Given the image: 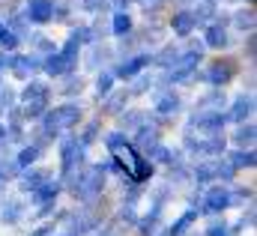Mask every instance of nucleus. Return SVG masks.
<instances>
[{
	"label": "nucleus",
	"instance_id": "nucleus-22",
	"mask_svg": "<svg viewBox=\"0 0 257 236\" xmlns=\"http://www.w3.org/2000/svg\"><path fill=\"white\" fill-rule=\"evenodd\" d=\"M45 182V174H39V171H30L27 179H24V188H36V185H42Z\"/></svg>",
	"mask_w": 257,
	"mask_h": 236
},
{
	"label": "nucleus",
	"instance_id": "nucleus-29",
	"mask_svg": "<svg viewBox=\"0 0 257 236\" xmlns=\"http://www.w3.org/2000/svg\"><path fill=\"white\" fill-rule=\"evenodd\" d=\"M123 102H126V93L114 96V99H111V105H108V111H120V108H123Z\"/></svg>",
	"mask_w": 257,
	"mask_h": 236
},
{
	"label": "nucleus",
	"instance_id": "nucleus-2",
	"mask_svg": "<svg viewBox=\"0 0 257 236\" xmlns=\"http://www.w3.org/2000/svg\"><path fill=\"white\" fill-rule=\"evenodd\" d=\"M81 117V111H78V105H60L54 114H48L45 117V129L48 132H60V129H69V126H75Z\"/></svg>",
	"mask_w": 257,
	"mask_h": 236
},
{
	"label": "nucleus",
	"instance_id": "nucleus-32",
	"mask_svg": "<svg viewBox=\"0 0 257 236\" xmlns=\"http://www.w3.org/2000/svg\"><path fill=\"white\" fill-rule=\"evenodd\" d=\"M0 135H3V126H0Z\"/></svg>",
	"mask_w": 257,
	"mask_h": 236
},
{
	"label": "nucleus",
	"instance_id": "nucleus-19",
	"mask_svg": "<svg viewBox=\"0 0 257 236\" xmlns=\"http://www.w3.org/2000/svg\"><path fill=\"white\" fill-rule=\"evenodd\" d=\"M192 221H194V212H186V215H183V218H180V221H177V224L171 227V236H180V233H186Z\"/></svg>",
	"mask_w": 257,
	"mask_h": 236
},
{
	"label": "nucleus",
	"instance_id": "nucleus-9",
	"mask_svg": "<svg viewBox=\"0 0 257 236\" xmlns=\"http://www.w3.org/2000/svg\"><path fill=\"white\" fill-rule=\"evenodd\" d=\"M194 27V15L192 12H177L174 15V33H180V36H189Z\"/></svg>",
	"mask_w": 257,
	"mask_h": 236
},
{
	"label": "nucleus",
	"instance_id": "nucleus-18",
	"mask_svg": "<svg viewBox=\"0 0 257 236\" xmlns=\"http://www.w3.org/2000/svg\"><path fill=\"white\" fill-rule=\"evenodd\" d=\"M251 165H254V153H251V150H248V153L242 150V153L233 156V168H251Z\"/></svg>",
	"mask_w": 257,
	"mask_h": 236
},
{
	"label": "nucleus",
	"instance_id": "nucleus-24",
	"mask_svg": "<svg viewBox=\"0 0 257 236\" xmlns=\"http://www.w3.org/2000/svg\"><path fill=\"white\" fill-rule=\"evenodd\" d=\"M150 144H156V132H147V129H144V132H141V138H138V147H141V150H147Z\"/></svg>",
	"mask_w": 257,
	"mask_h": 236
},
{
	"label": "nucleus",
	"instance_id": "nucleus-16",
	"mask_svg": "<svg viewBox=\"0 0 257 236\" xmlns=\"http://www.w3.org/2000/svg\"><path fill=\"white\" fill-rule=\"evenodd\" d=\"M194 15V24H203V21H209L212 15H215V3L212 0H206L203 6H197V12H192Z\"/></svg>",
	"mask_w": 257,
	"mask_h": 236
},
{
	"label": "nucleus",
	"instance_id": "nucleus-31",
	"mask_svg": "<svg viewBox=\"0 0 257 236\" xmlns=\"http://www.w3.org/2000/svg\"><path fill=\"white\" fill-rule=\"evenodd\" d=\"M206 236H227V227H224V224H212Z\"/></svg>",
	"mask_w": 257,
	"mask_h": 236
},
{
	"label": "nucleus",
	"instance_id": "nucleus-15",
	"mask_svg": "<svg viewBox=\"0 0 257 236\" xmlns=\"http://www.w3.org/2000/svg\"><path fill=\"white\" fill-rule=\"evenodd\" d=\"M156 108H159L162 114H174V111L180 108V99H177V96H171V93H162V96H159V105H156Z\"/></svg>",
	"mask_w": 257,
	"mask_h": 236
},
{
	"label": "nucleus",
	"instance_id": "nucleus-10",
	"mask_svg": "<svg viewBox=\"0 0 257 236\" xmlns=\"http://www.w3.org/2000/svg\"><path fill=\"white\" fill-rule=\"evenodd\" d=\"M206 45L224 48V45H227V30H224L221 24H212V27H209V36H206Z\"/></svg>",
	"mask_w": 257,
	"mask_h": 236
},
{
	"label": "nucleus",
	"instance_id": "nucleus-12",
	"mask_svg": "<svg viewBox=\"0 0 257 236\" xmlns=\"http://www.w3.org/2000/svg\"><path fill=\"white\" fill-rule=\"evenodd\" d=\"M248 114H251V99H248V96H239V99H236V108L230 111V120L242 123V120L248 117Z\"/></svg>",
	"mask_w": 257,
	"mask_h": 236
},
{
	"label": "nucleus",
	"instance_id": "nucleus-26",
	"mask_svg": "<svg viewBox=\"0 0 257 236\" xmlns=\"http://www.w3.org/2000/svg\"><path fill=\"white\" fill-rule=\"evenodd\" d=\"M36 156H39V153H36V147H27V150L21 153V159H18V162H21V165H30Z\"/></svg>",
	"mask_w": 257,
	"mask_h": 236
},
{
	"label": "nucleus",
	"instance_id": "nucleus-3",
	"mask_svg": "<svg viewBox=\"0 0 257 236\" xmlns=\"http://www.w3.org/2000/svg\"><path fill=\"white\" fill-rule=\"evenodd\" d=\"M27 18H30V21H39V24L51 21V18H54V3H51V0H30Z\"/></svg>",
	"mask_w": 257,
	"mask_h": 236
},
{
	"label": "nucleus",
	"instance_id": "nucleus-4",
	"mask_svg": "<svg viewBox=\"0 0 257 236\" xmlns=\"http://www.w3.org/2000/svg\"><path fill=\"white\" fill-rule=\"evenodd\" d=\"M194 177L200 179V182H206V179H227L230 177V168H224V165H218V162H209V165H197V171H194Z\"/></svg>",
	"mask_w": 257,
	"mask_h": 236
},
{
	"label": "nucleus",
	"instance_id": "nucleus-13",
	"mask_svg": "<svg viewBox=\"0 0 257 236\" xmlns=\"http://www.w3.org/2000/svg\"><path fill=\"white\" fill-rule=\"evenodd\" d=\"M147 63H150V57H147V54H144V57L128 60V63H123V66H120V75H123V78H132V75H135V72H141Z\"/></svg>",
	"mask_w": 257,
	"mask_h": 236
},
{
	"label": "nucleus",
	"instance_id": "nucleus-5",
	"mask_svg": "<svg viewBox=\"0 0 257 236\" xmlns=\"http://www.w3.org/2000/svg\"><path fill=\"white\" fill-rule=\"evenodd\" d=\"M233 75V63H215L209 72H206V81L209 84H227Z\"/></svg>",
	"mask_w": 257,
	"mask_h": 236
},
{
	"label": "nucleus",
	"instance_id": "nucleus-20",
	"mask_svg": "<svg viewBox=\"0 0 257 236\" xmlns=\"http://www.w3.org/2000/svg\"><path fill=\"white\" fill-rule=\"evenodd\" d=\"M135 179H147L150 174H153V168H150V162H144V159H135Z\"/></svg>",
	"mask_w": 257,
	"mask_h": 236
},
{
	"label": "nucleus",
	"instance_id": "nucleus-8",
	"mask_svg": "<svg viewBox=\"0 0 257 236\" xmlns=\"http://www.w3.org/2000/svg\"><path fill=\"white\" fill-rule=\"evenodd\" d=\"M72 63H75V60H72V57H66L63 51H60V54H51V60L45 63V69H48L51 75H66V72L72 69Z\"/></svg>",
	"mask_w": 257,
	"mask_h": 236
},
{
	"label": "nucleus",
	"instance_id": "nucleus-7",
	"mask_svg": "<svg viewBox=\"0 0 257 236\" xmlns=\"http://www.w3.org/2000/svg\"><path fill=\"white\" fill-rule=\"evenodd\" d=\"M227 203H230V191H227V188H212V191L206 194V209H212V212H215V209H224Z\"/></svg>",
	"mask_w": 257,
	"mask_h": 236
},
{
	"label": "nucleus",
	"instance_id": "nucleus-1",
	"mask_svg": "<svg viewBox=\"0 0 257 236\" xmlns=\"http://www.w3.org/2000/svg\"><path fill=\"white\" fill-rule=\"evenodd\" d=\"M48 105V87L39 81H30V87L24 90V114L27 117H39Z\"/></svg>",
	"mask_w": 257,
	"mask_h": 236
},
{
	"label": "nucleus",
	"instance_id": "nucleus-23",
	"mask_svg": "<svg viewBox=\"0 0 257 236\" xmlns=\"http://www.w3.org/2000/svg\"><path fill=\"white\" fill-rule=\"evenodd\" d=\"M251 141H254V129L251 126H245V129L236 132V144H251Z\"/></svg>",
	"mask_w": 257,
	"mask_h": 236
},
{
	"label": "nucleus",
	"instance_id": "nucleus-21",
	"mask_svg": "<svg viewBox=\"0 0 257 236\" xmlns=\"http://www.w3.org/2000/svg\"><path fill=\"white\" fill-rule=\"evenodd\" d=\"M15 42H18V36H15L12 30L0 27V45H3V48H15Z\"/></svg>",
	"mask_w": 257,
	"mask_h": 236
},
{
	"label": "nucleus",
	"instance_id": "nucleus-25",
	"mask_svg": "<svg viewBox=\"0 0 257 236\" xmlns=\"http://www.w3.org/2000/svg\"><path fill=\"white\" fill-rule=\"evenodd\" d=\"M236 24L251 30V24H254V12H239V15H236Z\"/></svg>",
	"mask_w": 257,
	"mask_h": 236
},
{
	"label": "nucleus",
	"instance_id": "nucleus-28",
	"mask_svg": "<svg viewBox=\"0 0 257 236\" xmlns=\"http://www.w3.org/2000/svg\"><path fill=\"white\" fill-rule=\"evenodd\" d=\"M96 90H99V93H108V90H111V75H102L99 84H96Z\"/></svg>",
	"mask_w": 257,
	"mask_h": 236
},
{
	"label": "nucleus",
	"instance_id": "nucleus-6",
	"mask_svg": "<svg viewBox=\"0 0 257 236\" xmlns=\"http://www.w3.org/2000/svg\"><path fill=\"white\" fill-rule=\"evenodd\" d=\"M81 150H84V144H78V141H66L63 144V171H72L75 162H81Z\"/></svg>",
	"mask_w": 257,
	"mask_h": 236
},
{
	"label": "nucleus",
	"instance_id": "nucleus-11",
	"mask_svg": "<svg viewBox=\"0 0 257 236\" xmlns=\"http://www.w3.org/2000/svg\"><path fill=\"white\" fill-rule=\"evenodd\" d=\"M39 66V60H33V57H18V60H12V69H15V75L18 78H27L33 69Z\"/></svg>",
	"mask_w": 257,
	"mask_h": 236
},
{
	"label": "nucleus",
	"instance_id": "nucleus-30",
	"mask_svg": "<svg viewBox=\"0 0 257 236\" xmlns=\"http://www.w3.org/2000/svg\"><path fill=\"white\" fill-rule=\"evenodd\" d=\"M108 147H111V150H120V147H123V135H111V138H108Z\"/></svg>",
	"mask_w": 257,
	"mask_h": 236
},
{
	"label": "nucleus",
	"instance_id": "nucleus-14",
	"mask_svg": "<svg viewBox=\"0 0 257 236\" xmlns=\"http://www.w3.org/2000/svg\"><path fill=\"white\" fill-rule=\"evenodd\" d=\"M33 191H36V203H48V200H51V197L57 194V185L45 179V182H42V185H36Z\"/></svg>",
	"mask_w": 257,
	"mask_h": 236
},
{
	"label": "nucleus",
	"instance_id": "nucleus-17",
	"mask_svg": "<svg viewBox=\"0 0 257 236\" xmlns=\"http://www.w3.org/2000/svg\"><path fill=\"white\" fill-rule=\"evenodd\" d=\"M128 30H132V18H128L126 12H117L114 15V33L117 36H126Z\"/></svg>",
	"mask_w": 257,
	"mask_h": 236
},
{
	"label": "nucleus",
	"instance_id": "nucleus-27",
	"mask_svg": "<svg viewBox=\"0 0 257 236\" xmlns=\"http://www.w3.org/2000/svg\"><path fill=\"white\" fill-rule=\"evenodd\" d=\"M18 212H21V206H18V203H9V209H3V218H6V221H15Z\"/></svg>",
	"mask_w": 257,
	"mask_h": 236
}]
</instances>
